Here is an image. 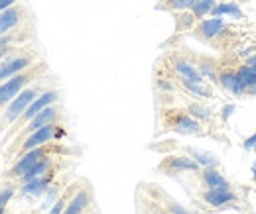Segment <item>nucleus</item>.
Segmentation results:
<instances>
[{"mask_svg": "<svg viewBox=\"0 0 256 214\" xmlns=\"http://www.w3.org/2000/svg\"><path fill=\"white\" fill-rule=\"evenodd\" d=\"M46 71H48V69H46L44 63H36L30 69L18 73L16 77H12V79L0 83V112L6 108V104H8L10 100H14L26 87H30L32 83L40 81Z\"/></svg>", "mask_w": 256, "mask_h": 214, "instance_id": "nucleus-1", "label": "nucleus"}, {"mask_svg": "<svg viewBox=\"0 0 256 214\" xmlns=\"http://www.w3.org/2000/svg\"><path fill=\"white\" fill-rule=\"evenodd\" d=\"M40 92H44V87L40 83H32L30 87H26L24 91L20 92L14 100H10L6 104V108L0 112V130H4V128H8V126H12V124L16 122Z\"/></svg>", "mask_w": 256, "mask_h": 214, "instance_id": "nucleus-2", "label": "nucleus"}, {"mask_svg": "<svg viewBox=\"0 0 256 214\" xmlns=\"http://www.w3.org/2000/svg\"><path fill=\"white\" fill-rule=\"evenodd\" d=\"M56 150H58V148H56L54 144H46V146L34 148V150H30V152L18 155V157L14 159V165L6 171V179H8V181H20V179L32 169L38 161H42V159L48 157V155H54Z\"/></svg>", "mask_w": 256, "mask_h": 214, "instance_id": "nucleus-3", "label": "nucleus"}, {"mask_svg": "<svg viewBox=\"0 0 256 214\" xmlns=\"http://www.w3.org/2000/svg\"><path fill=\"white\" fill-rule=\"evenodd\" d=\"M64 136H65V130H64V126H62V124L60 122L48 124V126H44V128L36 130V132L30 134V136H26V138L20 142V146L16 148V155H14V159H16L18 155H22V153L34 150V148H40V146L52 144V142H56V140H60V138H64Z\"/></svg>", "mask_w": 256, "mask_h": 214, "instance_id": "nucleus-4", "label": "nucleus"}, {"mask_svg": "<svg viewBox=\"0 0 256 214\" xmlns=\"http://www.w3.org/2000/svg\"><path fill=\"white\" fill-rule=\"evenodd\" d=\"M164 126L180 136H203V124L195 120L188 110H166Z\"/></svg>", "mask_w": 256, "mask_h": 214, "instance_id": "nucleus-5", "label": "nucleus"}, {"mask_svg": "<svg viewBox=\"0 0 256 214\" xmlns=\"http://www.w3.org/2000/svg\"><path fill=\"white\" fill-rule=\"evenodd\" d=\"M58 98H60V92L58 91H54V89H50V91H44V92H40L36 98H34L32 102H30V106L22 112V116L16 120V122L12 124V130H10V134H6L8 138L10 136H16L26 124L32 120L36 114H40L44 108H48V106H52V104H56L58 102Z\"/></svg>", "mask_w": 256, "mask_h": 214, "instance_id": "nucleus-6", "label": "nucleus"}, {"mask_svg": "<svg viewBox=\"0 0 256 214\" xmlns=\"http://www.w3.org/2000/svg\"><path fill=\"white\" fill-rule=\"evenodd\" d=\"M60 120H62V110H60V106L52 104V106L44 108L40 114H36L32 120H30V122L26 124V126L16 134V138H14V146H12V150H10V152H14L26 136H30V134H34L36 130H40V128H44V126H48V124H56V122H60Z\"/></svg>", "mask_w": 256, "mask_h": 214, "instance_id": "nucleus-7", "label": "nucleus"}, {"mask_svg": "<svg viewBox=\"0 0 256 214\" xmlns=\"http://www.w3.org/2000/svg\"><path fill=\"white\" fill-rule=\"evenodd\" d=\"M158 171L168 175V177H176V175H182V173H199L201 167L188 153H176V155H166L162 159L160 165H158Z\"/></svg>", "mask_w": 256, "mask_h": 214, "instance_id": "nucleus-8", "label": "nucleus"}, {"mask_svg": "<svg viewBox=\"0 0 256 214\" xmlns=\"http://www.w3.org/2000/svg\"><path fill=\"white\" fill-rule=\"evenodd\" d=\"M199 199L211 211H224L238 203V195H236V191H232V187L230 189H205L199 195Z\"/></svg>", "mask_w": 256, "mask_h": 214, "instance_id": "nucleus-9", "label": "nucleus"}, {"mask_svg": "<svg viewBox=\"0 0 256 214\" xmlns=\"http://www.w3.org/2000/svg\"><path fill=\"white\" fill-rule=\"evenodd\" d=\"M32 65H36V55L26 53V51H20V53L8 57L6 61H0V83L16 77L18 73L30 69Z\"/></svg>", "mask_w": 256, "mask_h": 214, "instance_id": "nucleus-10", "label": "nucleus"}, {"mask_svg": "<svg viewBox=\"0 0 256 214\" xmlns=\"http://www.w3.org/2000/svg\"><path fill=\"white\" fill-rule=\"evenodd\" d=\"M224 31H226V22H224V18H213V16L199 20V22L195 24V28H193V33H195L197 37L205 39V41H213V39L221 37Z\"/></svg>", "mask_w": 256, "mask_h": 214, "instance_id": "nucleus-11", "label": "nucleus"}, {"mask_svg": "<svg viewBox=\"0 0 256 214\" xmlns=\"http://www.w3.org/2000/svg\"><path fill=\"white\" fill-rule=\"evenodd\" d=\"M172 69L174 73L180 77V79H188V81H193V83H207L203 79V75L199 73L195 61L188 59V57H182V55H176L172 59Z\"/></svg>", "mask_w": 256, "mask_h": 214, "instance_id": "nucleus-12", "label": "nucleus"}, {"mask_svg": "<svg viewBox=\"0 0 256 214\" xmlns=\"http://www.w3.org/2000/svg\"><path fill=\"white\" fill-rule=\"evenodd\" d=\"M217 85H219L224 92H228L230 96H234V98H242V96L246 94L242 83L238 81V77H236V73H234L232 69H221V71H219V81H217Z\"/></svg>", "mask_w": 256, "mask_h": 214, "instance_id": "nucleus-13", "label": "nucleus"}, {"mask_svg": "<svg viewBox=\"0 0 256 214\" xmlns=\"http://www.w3.org/2000/svg\"><path fill=\"white\" fill-rule=\"evenodd\" d=\"M199 181L205 189H230V181L221 173L219 167H209L199 171Z\"/></svg>", "mask_w": 256, "mask_h": 214, "instance_id": "nucleus-14", "label": "nucleus"}, {"mask_svg": "<svg viewBox=\"0 0 256 214\" xmlns=\"http://www.w3.org/2000/svg\"><path fill=\"white\" fill-rule=\"evenodd\" d=\"M91 191L89 189H79L65 205L64 214H83L87 211V207L91 205Z\"/></svg>", "mask_w": 256, "mask_h": 214, "instance_id": "nucleus-15", "label": "nucleus"}, {"mask_svg": "<svg viewBox=\"0 0 256 214\" xmlns=\"http://www.w3.org/2000/svg\"><path fill=\"white\" fill-rule=\"evenodd\" d=\"M178 83H180V87L188 92L190 96H193L195 100H201V102H203V100H211V98L215 96L211 85H207V83H193V81L180 79V77H178Z\"/></svg>", "mask_w": 256, "mask_h": 214, "instance_id": "nucleus-16", "label": "nucleus"}, {"mask_svg": "<svg viewBox=\"0 0 256 214\" xmlns=\"http://www.w3.org/2000/svg\"><path fill=\"white\" fill-rule=\"evenodd\" d=\"M184 153H188L190 157H193L201 169H209V167H219V165H221L219 155H215V153H211V152H205V150H199V148L186 146V148H184Z\"/></svg>", "mask_w": 256, "mask_h": 214, "instance_id": "nucleus-17", "label": "nucleus"}, {"mask_svg": "<svg viewBox=\"0 0 256 214\" xmlns=\"http://www.w3.org/2000/svg\"><path fill=\"white\" fill-rule=\"evenodd\" d=\"M52 181H54V173L46 175V177H38V179H32V181H26V183H20V193L22 195H30V197H42L48 193V189L52 187Z\"/></svg>", "mask_w": 256, "mask_h": 214, "instance_id": "nucleus-18", "label": "nucleus"}, {"mask_svg": "<svg viewBox=\"0 0 256 214\" xmlns=\"http://www.w3.org/2000/svg\"><path fill=\"white\" fill-rule=\"evenodd\" d=\"M209 16H213V18L230 16V18H234V20H242V18H244V14H242V10H240V6H238L236 2H217Z\"/></svg>", "mask_w": 256, "mask_h": 214, "instance_id": "nucleus-19", "label": "nucleus"}, {"mask_svg": "<svg viewBox=\"0 0 256 214\" xmlns=\"http://www.w3.org/2000/svg\"><path fill=\"white\" fill-rule=\"evenodd\" d=\"M188 112L192 114L195 120H199V122L203 124H211L215 120V112L207 106V104H203L201 100H195V102H190L188 104Z\"/></svg>", "mask_w": 256, "mask_h": 214, "instance_id": "nucleus-20", "label": "nucleus"}, {"mask_svg": "<svg viewBox=\"0 0 256 214\" xmlns=\"http://www.w3.org/2000/svg\"><path fill=\"white\" fill-rule=\"evenodd\" d=\"M195 65H197V69H199V73L203 75L205 81H211V83H217L219 81V69H217V63L213 61V59L201 57Z\"/></svg>", "mask_w": 256, "mask_h": 214, "instance_id": "nucleus-21", "label": "nucleus"}, {"mask_svg": "<svg viewBox=\"0 0 256 214\" xmlns=\"http://www.w3.org/2000/svg\"><path fill=\"white\" fill-rule=\"evenodd\" d=\"M234 73H236V77H238V81L242 83V87H244V91H246V87H252L256 85V69L252 67H248V65H238L236 69H234Z\"/></svg>", "mask_w": 256, "mask_h": 214, "instance_id": "nucleus-22", "label": "nucleus"}, {"mask_svg": "<svg viewBox=\"0 0 256 214\" xmlns=\"http://www.w3.org/2000/svg\"><path fill=\"white\" fill-rule=\"evenodd\" d=\"M217 0H195V4L192 6V14L195 16V20H203L211 14V10L215 8Z\"/></svg>", "mask_w": 256, "mask_h": 214, "instance_id": "nucleus-23", "label": "nucleus"}, {"mask_svg": "<svg viewBox=\"0 0 256 214\" xmlns=\"http://www.w3.org/2000/svg\"><path fill=\"white\" fill-rule=\"evenodd\" d=\"M193 4L195 0H162L158 8L168 10V12H186V10H192Z\"/></svg>", "mask_w": 256, "mask_h": 214, "instance_id": "nucleus-24", "label": "nucleus"}, {"mask_svg": "<svg viewBox=\"0 0 256 214\" xmlns=\"http://www.w3.org/2000/svg\"><path fill=\"white\" fill-rule=\"evenodd\" d=\"M197 24L195 16L192 14V10H186V12H178L176 16V30L178 31H186V30H193Z\"/></svg>", "mask_w": 256, "mask_h": 214, "instance_id": "nucleus-25", "label": "nucleus"}, {"mask_svg": "<svg viewBox=\"0 0 256 214\" xmlns=\"http://www.w3.org/2000/svg\"><path fill=\"white\" fill-rule=\"evenodd\" d=\"M164 211H168L170 214H192V211H188L184 205L176 203L174 199H164Z\"/></svg>", "mask_w": 256, "mask_h": 214, "instance_id": "nucleus-26", "label": "nucleus"}, {"mask_svg": "<svg viewBox=\"0 0 256 214\" xmlns=\"http://www.w3.org/2000/svg\"><path fill=\"white\" fill-rule=\"evenodd\" d=\"M14 195H16V187H14V185H4V187H0V209H6V205L12 201Z\"/></svg>", "mask_w": 256, "mask_h": 214, "instance_id": "nucleus-27", "label": "nucleus"}, {"mask_svg": "<svg viewBox=\"0 0 256 214\" xmlns=\"http://www.w3.org/2000/svg\"><path fill=\"white\" fill-rule=\"evenodd\" d=\"M67 201H69L67 195H62V197L54 203V207L50 209V213L48 214H64V209H65V205H67Z\"/></svg>", "mask_w": 256, "mask_h": 214, "instance_id": "nucleus-28", "label": "nucleus"}, {"mask_svg": "<svg viewBox=\"0 0 256 214\" xmlns=\"http://www.w3.org/2000/svg\"><path fill=\"white\" fill-rule=\"evenodd\" d=\"M234 110H236V106H234V104H224L223 108H221V114H219V116H221V120H223V122H228V118L234 114Z\"/></svg>", "mask_w": 256, "mask_h": 214, "instance_id": "nucleus-29", "label": "nucleus"}, {"mask_svg": "<svg viewBox=\"0 0 256 214\" xmlns=\"http://www.w3.org/2000/svg\"><path fill=\"white\" fill-rule=\"evenodd\" d=\"M156 87H158L160 91H166V92L176 91V85H174L172 81H168V79H158V81H156Z\"/></svg>", "mask_w": 256, "mask_h": 214, "instance_id": "nucleus-30", "label": "nucleus"}, {"mask_svg": "<svg viewBox=\"0 0 256 214\" xmlns=\"http://www.w3.org/2000/svg\"><path fill=\"white\" fill-rule=\"evenodd\" d=\"M256 148V134H252V136H248L244 142H242V150L244 152H250V150H254Z\"/></svg>", "mask_w": 256, "mask_h": 214, "instance_id": "nucleus-31", "label": "nucleus"}, {"mask_svg": "<svg viewBox=\"0 0 256 214\" xmlns=\"http://www.w3.org/2000/svg\"><path fill=\"white\" fill-rule=\"evenodd\" d=\"M14 4H18V0H0V12L10 8V6H14Z\"/></svg>", "mask_w": 256, "mask_h": 214, "instance_id": "nucleus-32", "label": "nucleus"}, {"mask_svg": "<svg viewBox=\"0 0 256 214\" xmlns=\"http://www.w3.org/2000/svg\"><path fill=\"white\" fill-rule=\"evenodd\" d=\"M244 65H248V67H252V69H256V53H252V55H248V57L244 59Z\"/></svg>", "mask_w": 256, "mask_h": 214, "instance_id": "nucleus-33", "label": "nucleus"}, {"mask_svg": "<svg viewBox=\"0 0 256 214\" xmlns=\"http://www.w3.org/2000/svg\"><path fill=\"white\" fill-rule=\"evenodd\" d=\"M246 94H248V96H254L256 98V85H252V87H246Z\"/></svg>", "mask_w": 256, "mask_h": 214, "instance_id": "nucleus-34", "label": "nucleus"}, {"mask_svg": "<svg viewBox=\"0 0 256 214\" xmlns=\"http://www.w3.org/2000/svg\"><path fill=\"white\" fill-rule=\"evenodd\" d=\"M252 179H254V183H256V159H254V163H252Z\"/></svg>", "mask_w": 256, "mask_h": 214, "instance_id": "nucleus-35", "label": "nucleus"}, {"mask_svg": "<svg viewBox=\"0 0 256 214\" xmlns=\"http://www.w3.org/2000/svg\"><path fill=\"white\" fill-rule=\"evenodd\" d=\"M205 214H219V211H209V213H205Z\"/></svg>", "mask_w": 256, "mask_h": 214, "instance_id": "nucleus-36", "label": "nucleus"}, {"mask_svg": "<svg viewBox=\"0 0 256 214\" xmlns=\"http://www.w3.org/2000/svg\"><path fill=\"white\" fill-rule=\"evenodd\" d=\"M152 214H164L162 211H152Z\"/></svg>", "mask_w": 256, "mask_h": 214, "instance_id": "nucleus-37", "label": "nucleus"}, {"mask_svg": "<svg viewBox=\"0 0 256 214\" xmlns=\"http://www.w3.org/2000/svg\"><path fill=\"white\" fill-rule=\"evenodd\" d=\"M0 214H6V209H0Z\"/></svg>", "mask_w": 256, "mask_h": 214, "instance_id": "nucleus-38", "label": "nucleus"}, {"mask_svg": "<svg viewBox=\"0 0 256 214\" xmlns=\"http://www.w3.org/2000/svg\"><path fill=\"white\" fill-rule=\"evenodd\" d=\"M192 214H201V213H199V211H193V213Z\"/></svg>", "mask_w": 256, "mask_h": 214, "instance_id": "nucleus-39", "label": "nucleus"}]
</instances>
